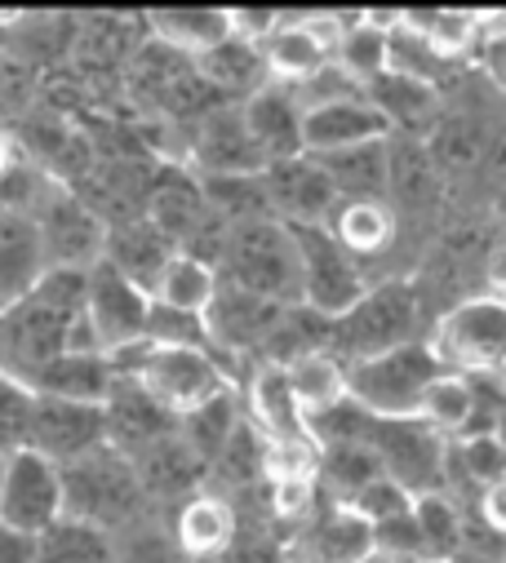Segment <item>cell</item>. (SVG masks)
Returning a JSON list of instances; mask_svg holds the SVG:
<instances>
[{"mask_svg": "<svg viewBox=\"0 0 506 563\" xmlns=\"http://www.w3.org/2000/svg\"><path fill=\"white\" fill-rule=\"evenodd\" d=\"M213 271H218V279H227V285H235L244 294H258L280 307H302L298 244H294V231L276 218L231 222L218 244Z\"/></svg>", "mask_w": 506, "mask_h": 563, "instance_id": "obj_1", "label": "cell"}, {"mask_svg": "<svg viewBox=\"0 0 506 563\" xmlns=\"http://www.w3.org/2000/svg\"><path fill=\"white\" fill-rule=\"evenodd\" d=\"M440 360L422 338L400 342L383 355L346 364V399L369 417H418L427 386L440 377Z\"/></svg>", "mask_w": 506, "mask_h": 563, "instance_id": "obj_2", "label": "cell"}, {"mask_svg": "<svg viewBox=\"0 0 506 563\" xmlns=\"http://www.w3.org/2000/svg\"><path fill=\"white\" fill-rule=\"evenodd\" d=\"M58 479H63V519L98 528V532L124 523L143 501V484L134 475V462L124 453H116L111 444L58 466Z\"/></svg>", "mask_w": 506, "mask_h": 563, "instance_id": "obj_3", "label": "cell"}, {"mask_svg": "<svg viewBox=\"0 0 506 563\" xmlns=\"http://www.w3.org/2000/svg\"><path fill=\"white\" fill-rule=\"evenodd\" d=\"M355 440L383 462V475L396 479L409 497L440 493L449 484V440L431 431L422 417H369L364 412Z\"/></svg>", "mask_w": 506, "mask_h": 563, "instance_id": "obj_4", "label": "cell"}, {"mask_svg": "<svg viewBox=\"0 0 506 563\" xmlns=\"http://www.w3.org/2000/svg\"><path fill=\"white\" fill-rule=\"evenodd\" d=\"M440 368L462 377H493L506 368V298L484 294L444 311L427 338Z\"/></svg>", "mask_w": 506, "mask_h": 563, "instance_id": "obj_5", "label": "cell"}, {"mask_svg": "<svg viewBox=\"0 0 506 563\" xmlns=\"http://www.w3.org/2000/svg\"><path fill=\"white\" fill-rule=\"evenodd\" d=\"M414 324H418L414 289L405 279H387V285L369 289L342 320L329 324V355L342 364L383 355L400 342H414Z\"/></svg>", "mask_w": 506, "mask_h": 563, "instance_id": "obj_6", "label": "cell"}, {"mask_svg": "<svg viewBox=\"0 0 506 563\" xmlns=\"http://www.w3.org/2000/svg\"><path fill=\"white\" fill-rule=\"evenodd\" d=\"M289 231L302 266V307L316 311L320 320H342L369 294L360 262L324 227H289Z\"/></svg>", "mask_w": 506, "mask_h": 563, "instance_id": "obj_7", "label": "cell"}, {"mask_svg": "<svg viewBox=\"0 0 506 563\" xmlns=\"http://www.w3.org/2000/svg\"><path fill=\"white\" fill-rule=\"evenodd\" d=\"M134 382H139L174 421H178L183 412L200 408L205 399L231 390L227 377H222V368L213 364L209 346H205V351H196V346H152L147 360H143L139 373H134Z\"/></svg>", "mask_w": 506, "mask_h": 563, "instance_id": "obj_8", "label": "cell"}, {"mask_svg": "<svg viewBox=\"0 0 506 563\" xmlns=\"http://www.w3.org/2000/svg\"><path fill=\"white\" fill-rule=\"evenodd\" d=\"M63 519V479L58 466L32 449H19L6 457V484H0V523L45 537Z\"/></svg>", "mask_w": 506, "mask_h": 563, "instance_id": "obj_9", "label": "cell"}, {"mask_svg": "<svg viewBox=\"0 0 506 563\" xmlns=\"http://www.w3.org/2000/svg\"><path fill=\"white\" fill-rule=\"evenodd\" d=\"M280 563H373V523L351 506L316 501V510L285 537Z\"/></svg>", "mask_w": 506, "mask_h": 563, "instance_id": "obj_10", "label": "cell"}, {"mask_svg": "<svg viewBox=\"0 0 506 563\" xmlns=\"http://www.w3.org/2000/svg\"><path fill=\"white\" fill-rule=\"evenodd\" d=\"M147 307H152V294H143L134 279L120 275L107 257H98L85 271V320L94 324V333L102 342V355L130 346V342H143Z\"/></svg>", "mask_w": 506, "mask_h": 563, "instance_id": "obj_11", "label": "cell"}, {"mask_svg": "<svg viewBox=\"0 0 506 563\" xmlns=\"http://www.w3.org/2000/svg\"><path fill=\"white\" fill-rule=\"evenodd\" d=\"M107 444V417L102 404H85V399H54V395H36L32 408V431H28V449L50 457L54 466H67L94 449Z\"/></svg>", "mask_w": 506, "mask_h": 563, "instance_id": "obj_12", "label": "cell"}, {"mask_svg": "<svg viewBox=\"0 0 506 563\" xmlns=\"http://www.w3.org/2000/svg\"><path fill=\"white\" fill-rule=\"evenodd\" d=\"M289 307L280 302H267L258 294H244L227 279H218V294L213 302L205 307V333H209V346L213 351H235V355H249V351H263L280 320H285Z\"/></svg>", "mask_w": 506, "mask_h": 563, "instance_id": "obj_13", "label": "cell"}, {"mask_svg": "<svg viewBox=\"0 0 506 563\" xmlns=\"http://www.w3.org/2000/svg\"><path fill=\"white\" fill-rule=\"evenodd\" d=\"M263 191H267L272 218L285 227H324L329 213L338 209V191L311 156L272 161L263 174Z\"/></svg>", "mask_w": 506, "mask_h": 563, "instance_id": "obj_14", "label": "cell"}, {"mask_svg": "<svg viewBox=\"0 0 506 563\" xmlns=\"http://www.w3.org/2000/svg\"><path fill=\"white\" fill-rule=\"evenodd\" d=\"M102 417H107V444L124 457L143 453L147 444L174 435L178 421L134 382V377H116L107 399H102Z\"/></svg>", "mask_w": 506, "mask_h": 563, "instance_id": "obj_15", "label": "cell"}, {"mask_svg": "<svg viewBox=\"0 0 506 563\" xmlns=\"http://www.w3.org/2000/svg\"><path fill=\"white\" fill-rule=\"evenodd\" d=\"M196 161L209 178H263L267 174V156L253 143L240 107H222L200 124Z\"/></svg>", "mask_w": 506, "mask_h": 563, "instance_id": "obj_16", "label": "cell"}, {"mask_svg": "<svg viewBox=\"0 0 506 563\" xmlns=\"http://www.w3.org/2000/svg\"><path fill=\"white\" fill-rule=\"evenodd\" d=\"M383 137H392V124L364 98L324 102V107L302 111V156H329V152H346L360 143H383Z\"/></svg>", "mask_w": 506, "mask_h": 563, "instance_id": "obj_17", "label": "cell"}, {"mask_svg": "<svg viewBox=\"0 0 506 563\" xmlns=\"http://www.w3.org/2000/svg\"><path fill=\"white\" fill-rule=\"evenodd\" d=\"M240 111H244V124L253 133V143L263 147L267 165L302 156V111H298V102H294V93L285 85H263Z\"/></svg>", "mask_w": 506, "mask_h": 563, "instance_id": "obj_18", "label": "cell"}, {"mask_svg": "<svg viewBox=\"0 0 506 563\" xmlns=\"http://www.w3.org/2000/svg\"><path fill=\"white\" fill-rule=\"evenodd\" d=\"M249 427L258 431L263 440H285V435H298L307 431V412L298 408L294 390H289V377H285V364H272L263 360L258 368L249 373Z\"/></svg>", "mask_w": 506, "mask_h": 563, "instance_id": "obj_19", "label": "cell"}, {"mask_svg": "<svg viewBox=\"0 0 506 563\" xmlns=\"http://www.w3.org/2000/svg\"><path fill=\"white\" fill-rule=\"evenodd\" d=\"M338 200H383L387 183H392V152H387V137L383 143H360V147H346V152H329V156H311Z\"/></svg>", "mask_w": 506, "mask_h": 563, "instance_id": "obj_20", "label": "cell"}, {"mask_svg": "<svg viewBox=\"0 0 506 563\" xmlns=\"http://www.w3.org/2000/svg\"><path fill=\"white\" fill-rule=\"evenodd\" d=\"M111 382H116V373H111L107 355H54L36 373H28V386L36 395L85 399V404H102Z\"/></svg>", "mask_w": 506, "mask_h": 563, "instance_id": "obj_21", "label": "cell"}, {"mask_svg": "<svg viewBox=\"0 0 506 563\" xmlns=\"http://www.w3.org/2000/svg\"><path fill=\"white\" fill-rule=\"evenodd\" d=\"M174 253H178V244H174L161 227H152V222H139V227L116 231L111 244L102 249V257H107L120 275H130L143 294L156 289V275L165 271V262H169Z\"/></svg>", "mask_w": 506, "mask_h": 563, "instance_id": "obj_22", "label": "cell"}, {"mask_svg": "<svg viewBox=\"0 0 506 563\" xmlns=\"http://www.w3.org/2000/svg\"><path fill=\"white\" fill-rule=\"evenodd\" d=\"M258 54H263V67H267V85H285V89L302 85L307 76H316L329 63V54L302 32L298 14H285L276 23V32L258 45Z\"/></svg>", "mask_w": 506, "mask_h": 563, "instance_id": "obj_23", "label": "cell"}, {"mask_svg": "<svg viewBox=\"0 0 506 563\" xmlns=\"http://www.w3.org/2000/svg\"><path fill=\"white\" fill-rule=\"evenodd\" d=\"M392 27H396V14H360L346 23V32L329 58L364 89L369 80H377L387 71V32Z\"/></svg>", "mask_w": 506, "mask_h": 563, "instance_id": "obj_24", "label": "cell"}, {"mask_svg": "<svg viewBox=\"0 0 506 563\" xmlns=\"http://www.w3.org/2000/svg\"><path fill=\"white\" fill-rule=\"evenodd\" d=\"M240 421H244V417H240L235 386H231V390H222V395L205 399L200 408L183 412V417H178V427H174V435L187 444V453H191L200 466H213V457L227 449V440L235 435Z\"/></svg>", "mask_w": 506, "mask_h": 563, "instance_id": "obj_25", "label": "cell"}, {"mask_svg": "<svg viewBox=\"0 0 506 563\" xmlns=\"http://www.w3.org/2000/svg\"><path fill=\"white\" fill-rule=\"evenodd\" d=\"M324 231L351 253V257H369L383 253L396 235V218L387 209V200H338V209L329 213Z\"/></svg>", "mask_w": 506, "mask_h": 563, "instance_id": "obj_26", "label": "cell"}, {"mask_svg": "<svg viewBox=\"0 0 506 563\" xmlns=\"http://www.w3.org/2000/svg\"><path fill=\"white\" fill-rule=\"evenodd\" d=\"M285 377H289V390H294L298 408L307 412V421L346 399V364L333 360L329 351H307V355L289 360Z\"/></svg>", "mask_w": 506, "mask_h": 563, "instance_id": "obj_27", "label": "cell"}, {"mask_svg": "<svg viewBox=\"0 0 506 563\" xmlns=\"http://www.w3.org/2000/svg\"><path fill=\"white\" fill-rule=\"evenodd\" d=\"M130 462H134V475H139L143 493H156V497H183V493H191L196 479H200V471H205V466L187 453V444H183L178 435H165V440L147 444V449L134 453Z\"/></svg>", "mask_w": 506, "mask_h": 563, "instance_id": "obj_28", "label": "cell"}, {"mask_svg": "<svg viewBox=\"0 0 506 563\" xmlns=\"http://www.w3.org/2000/svg\"><path fill=\"white\" fill-rule=\"evenodd\" d=\"M213 294H218L213 262L191 257V253H174L165 262V271L156 275V289H152L156 302H165L174 311H191V316H205V307L213 302Z\"/></svg>", "mask_w": 506, "mask_h": 563, "instance_id": "obj_29", "label": "cell"}, {"mask_svg": "<svg viewBox=\"0 0 506 563\" xmlns=\"http://www.w3.org/2000/svg\"><path fill=\"white\" fill-rule=\"evenodd\" d=\"M373 479H383V462H377L360 440H338L324 444L320 453V471H316V488L329 493V501L346 506L360 488H369Z\"/></svg>", "mask_w": 506, "mask_h": 563, "instance_id": "obj_30", "label": "cell"}, {"mask_svg": "<svg viewBox=\"0 0 506 563\" xmlns=\"http://www.w3.org/2000/svg\"><path fill=\"white\" fill-rule=\"evenodd\" d=\"M235 528H240L235 506L227 497H218V493L191 497L183 506V515H178V541H183L187 554H218V550H227L235 541Z\"/></svg>", "mask_w": 506, "mask_h": 563, "instance_id": "obj_31", "label": "cell"}, {"mask_svg": "<svg viewBox=\"0 0 506 563\" xmlns=\"http://www.w3.org/2000/svg\"><path fill=\"white\" fill-rule=\"evenodd\" d=\"M152 27L165 45L183 54H205L231 36V10H161L152 14Z\"/></svg>", "mask_w": 506, "mask_h": 563, "instance_id": "obj_32", "label": "cell"}, {"mask_svg": "<svg viewBox=\"0 0 506 563\" xmlns=\"http://www.w3.org/2000/svg\"><path fill=\"white\" fill-rule=\"evenodd\" d=\"M45 262L41 231L19 213H0V289H28L36 285Z\"/></svg>", "mask_w": 506, "mask_h": 563, "instance_id": "obj_33", "label": "cell"}, {"mask_svg": "<svg viewBox=\"0 0 506 563\" xmlns=\"http://www.w3.org/2000/svg\"><path fill=\"white\" fill-rule=\"evenodd\" d=\"M200 71L213 80V85H222V89H231V93H258L263 85H267V67H263V54H258V45H244V41H235V36H227L222 45H213V49H205L200 58Z\"/></svg>", "mask_w": 506, "mask_h": 563, "instance_id": "obj_34", "label": "cell"}, {"mask_svg": "<svg viewBox=\"0 0 506 563\" xmlns=\"http://www.w3.org/2000/svg\"><path fill=\"white\" fill-rule=\"evenodd\" d=\"M418 417L427 421L431 431H440L444 440H449V435H462V431L471 427V417H475V390H471V377L444 368V373L427 386Z\"/></svg>", "mask_w": 506, "mask_h": 563, "instance_id": "obj_35", "label": "cell"}, {"mask_svg": "<svg viewBox=\"0 0 506 563\" xmlns=\"http://www.w3.org/2000/svg\"><path fill=\"white\" fill-rule=\"evenodd\" d=\"M400 23L418 41H427L444 63H453L480 41V14H466V10H422V14H400Z\"/></svg>", "mask_w": 506, "mask_h": 563, "instance_id": "obj_36", "label": "cell"}, {"mask_svg": "<svg viewBox=\"0 0 506 563\" xmlns=\"http://www.w3.org/2000/svg\"><path fill=\"white\" fill-rule=\"evenodd\" d=\"M414 523L422 532V545H427L431 563H449L453 554H462V515H458V501L444 488L414 497Z\"/></svg>", "mask_w": 506, "mask_h": 563, "instance_id": "obj_37", "label": "cell"}, {"mask_svg": "<svg viewBox=\"0 0 506 563\" xmlns=\"http://www.w3.org/2000/svg\"><path fill=\"white\" fill-rule=\"evenodd\" d=\"M364 102L396 129V124H409V120H418V115H431L436 89H427V85H418V80H405V76H396V71H383L377 80L364 85Z\"/></svg>", "mask_w": 506, "mask_h": 563, "instance_id": "obj_38", "label": "cell"}, {"mask_svg": "<svg viewBox=\"0 0 506 563\" xmlns=\"http://www.w3.org/2000/svg\"><path fill=\"white\" fill-rule=\"evenodd\" d=\"M36 563H111V554H107V537H102L98 528L58 519V523L41 537Z\"/></svg>", "mask_w": 506, "mask_h": 563, "instance_id": "obj_39", "label": "cell"}, {"mask_svg": "<svg viewBox=\"0 0 506 563\" xmlns=\"http://www.w3.org/2000/svg\"><path fill=\"white\" fill-rule=\"evenodd\" d=\"M320 453L324 444L311 431L285 435V440H267L263 444V479H316L320 471Z\"/></svg>", "mask_w": 506, "mask_h": 563, "instance_id": "obj_40", "label": "cell"}, {"mask_svg": "<svg viewBox=\"0 0 506 563\" xmlns=\"http://www.w3.org/2000/svg\"><path fill=\"white\" fill-rule=\"evenodd\" d=\"M32 408H36V390L23 377H14L10 368H0V453L6 457L28 449Z\"/></svg>", "mask_w": 506, "mask_h": 563, "instance_id": "obj_41", "label": "cell"}, {"mask_svg": "<svg viewBox=\"0 0 506 563\" xmlns=\"http://www.w3.org/2000/svg\"><path fill=\"white\" fill-rule=\"evenodd\" d=\"M453 457H458L462 475H466L471 484H480V488H493V484L506 479V444L497 440V431L462 435V444H458Z\"/></svg>", "mask_w": 506, "mask_h": 563, "instance_id": "obj_42", "label": "cell"}, {"mask_svg": "<svg viewBox=\"0 0 506 563\" xmlns=\"http://www.w3.org/2000/svg\"><path fill=\"white\" fill-rule=\"evenodd\" d=\"M152 346H196L205 351L209 346V333H205V316H191V311H174L165 302L152 298L147 307V333H143Z\"/></svg>", "mask_w": 506, "mask_h": 563, "instance_id": "obj_43", "label": "cell"}, {"mask_svg": "<svg viewBox=\"0 0 506 563\" xmlns=\"http://www.w3.org/2000/svg\"><path fill=\"white\" fill-rule=\"evenodd\" d=\"M360 519H369V523H387V519H396V515H409L414 510V497L396 484V479H373L369 488H360L351 501H346Z\"/></svg>", "mask_w": 506, "mask_h": 563, "instance_id": "obj_44", "label": "cell"}, {"mask_svg": "<svg viewBox=\"0 0 506 563\" xmlns=\"http://www.w3.org/2000/svg\"><path fill=\"white\" fill-rule=\"evenodd\" d=\"M267 501H272V515H276V519L302 523V519L316 510L320 488H316V479H276L272 493H267Z\"/></svg>", "mask_w": 506, "mask_h": 563, "instance_id": "obj_45", "label": "cell"}, {"mask_svg": "<svg viewBox=\"0 0 506 563\" xmlns=\"http://www.w3.org/2000/svg\"><path fill=\"white\" fill-rule=\"evenodd\" d=\"M276 23H280V14H272V10H231V36L244 45H263L276 32Z\"/></svg>", "mask_w": 506, "mask_h": 563, "instance_id": "obj_46", "label": "cell"}, {"mask_svg": "<svg viewBox=\"0 0 506 563\" xmlns=\"http://www.w3.org/2000/svg\"><path fill=\"white\" fill-rule=\"evenodd\" d=\"M36 545L41 537H28L0 523V563H36Z\"/></svg>", "mask_w": 506, "mask_h": 563, "instance_id": "obj_47", "label": "cell"}, {"mask_svg": "<svg viewBox=\"0 0 506 563\" xmlns=\"http://www.w3.org/2000/svg\"><path fill=\"white\" fill-rule=\"evenodd\" d=\"M480 519H484V528H493L497 537H506V479L480 493Z\"/></svg>", "mask_w": 506, "mask_h": 563, "instance_id": "obj_48", "label": "cell"}, {"mask_svg": "<svg viewBox=\"0 0 506 563\" xmlns=\"http://www.w3.org/2000/svg\"><path fill=\"white\" fill-rule=\"evenodd\" d=\"M484 63H488V76L506 89V36H493V41L484 45Z\"/></svg>", "mask_w": 506, "mask_h": 563, "instance_id": "obj_49", "label": "cell"}, {"mask_svg": "<svg viewBox=\"0 0 506 563\" xmlns=\"http://www.w3.org/2000/svg\"><path fill=\"white\" fill-rule=\"evenodd\" d=\"M6 174H10V143L0 137V178H6Z\"/></svg>", "mask_w": 506, "mask_h": 563, "instance_id": "obj_50", "label": "cell"}, {"mask_svg": "<svg viewBox=\"0 0 506 563\" xmlns=\"http://www.w3.org/2000/svg\"><path fill=\"white\" fill-rule=\"evenodd\" d=\"M449 563H484V559H471V554H453Z\"/></svg>", "mask_w": 506, "mask_h": 563, "instance_id": "obj_51", "label": "cell"}, {"mask_svg": "<svg viewBox=\"0 0 506 563\" xmlns=\"http://www.w3.org/2000/svg\"><path fill=\"white\" fill-rule=\"evenodd\" d=\"M0 484H6V453H0Z\"/></svg>", "mask_w": 506, "mask_h": 563, "instance_id": "obj_52", "label": "cell"}]
</instances>
